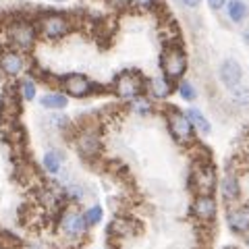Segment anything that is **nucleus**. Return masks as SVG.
I'll use <instances>...</instances> for the list:
<instances>
[{
    "instance_id": "5701e85b",
    "label": "nucleus",
    "mask_w": 249,
    "mask_h": 249,
    "mask_svg": "<svg viewBox=\"0 0 249 249\" xmlns=\"http://www.w3.org/2000/svg\"><path fill=\"white\" fill-rule=\"evenodd\" d=\"M65 197H67V201L79 204V201H83V197H85V189L79 183H69L65 187Z\"/></svg>"
},
{
    "instance_id": "c756f323",
    "label": "nucleus",
    "mask_w": 249,
    "mask_h": 249,
    "mask_svg": "<svg viewBox=\"0 0 249 249\" xmlns=\"http://www.w3.org/2000/svg\"><path fill=\"white\" fill-rule=\"evenodd\" d=\"M106 4H110L112 9H127L131 6V0H106Z\"/></svg>"
},
{
    "instance_id": "f03ea898",
    "label": "nucleus",
    "mask_w": 249,
    "mask_h": 249,
    "mask_svg": "<svg viewBox=\"0 0 249 249\" xmlns=\"http://www.w3.org/2000/svg\"><path fill=\"white\" fill-rule=\"evenodd\" d=\"M112 89L116 93L119 100H124V102H131L135 100L137 96L147 89V81L145 77L139 73V71H133V69H127L114 77V83H112Z\"/></svg>"
},
{
    "instance_id": "b1692460",
    "label": "nucleus",
    "mask_w": 249,
    "mask_h": 249,
    "mask_svg": "<svg viewBox=\"0 0 249 249\" xmlns=\"http://www.w3.org/2000/svg\"><path fill=\"white\" fill-rule=\"evenodd\" d=\"M108 231H110L112 235H129V232H131V222L124 220V218H116Z\"/></svg>"
},
{
    "instance_id": "cd10ccee",
    "label": "nucleus",
    "mask_w": 249,
    "mask_h": 249,
    "mask_svg": "<svg viewBox=\"0 0 249 249\" xmlns=\"http://www.w3.org/2000/svg\"><path fill=\"white\" fill-rule=\"evenodd\" d=\"M42 201H44V204L46 206H56L58 204V193L56 191H44L42 193Z\"/></svg>"
},
{
    "instance_id": "7ed1b4c3",
    "label": "nucleus",
    "mask_w": 249,
    "mask_h": 249,
    "mask_svg": "<svg viewBox=\"0 0 249 249\" xmlns=\"http://www.w3.org/2000/svg\"><path fill=\"white\" fill-rule=\"evenodd\" d=\"M166 124H168V133L170 137L175 139L177 143L181 145H189L196 142V127H193V123L189 121V116L187 112L178 110V108L170 106L166 110Z\"/></svg>"
},
{
    "instance_id": "c9c22d12",
    "label": "nucleus",
    "mask_w": 249,
    "mask_h": 249,
    "mask_svg": "<svg viewBox=\"0 0 249 249\" xmlns=\"http://www.w3.org/2000/svg\"><path fill=\"white\" fill-rule=\"evenodd\" d=\"M0 249H2V247H0Z\"/></svg>"
},
{
    "instance_id": "dca6fc26",
    "label": "nucleus",
    "mask_w": 249,
    "mask_h": 249,
    "mask_svg": "<svg viewBox=\"0 0 249 249\" xmlns=\"http://www.w3.org/2000/svg\"><path fill=\"white\" fill-rule=\"evenodd\" d=\"M224 11L232 25H245V21H249V0H229Z\"/></svg>"
},
{
    "instance_id": "2eb2a0df",
    "label": "nucleus",
    "mask_w": 249,
    "mask_h": 249,
    "mask_svg": "<svg viewBox=\"0 0 249 249\" xmlns=\"http://www.w3.org/2000/svg\"><path fill=\"white\" fill-rule=\"evenodd\" d=\"M147 91L154 100H166L175 91V81L168 79L166 75H156L147 81Z\"/></svg>"
},
{
    "instance_id": "9b49d317",
    "label": "nucleus",
    "mask_w": 249,
    "mask_h": 249,
    "mask_svg": "<svg viewBox=\"0 0 249 249\" xmlns=\"http://www.w3.org/2000/svg\"><path fill=\"white\" fill-rule=\"evenodd\" d=\"M227 227L235 235L249 232V204H232L227 210Z\"/></svg>"
},
{
    "instance_id": "423d86ee",
    "label": "nucleus",
    "mask_w": 249,
    "mask_h": 249,
    "mask_svg": "<svg viewBox=\"0 0 249 249\" xmlns=\"http://www.w3.org/2000/svg\"><path fill=\"white\" fill-rule=\"evenodd\" d=\"M60 85L67 96H71V98H88L98 91V85L93 83L88 75H81V73L65 75L60 79Z\"/></svg>"
},
{
    "instance_id": "72a5a7b5",
    "label": "nucleus",
    "mask_w": 249,
    "mask_h": 249,
    "mask_svg": "<svg viewBox=\"0 0 249 249\" xmlns=\"http://www.w3.org/2000/svg\"><path fill=\"white\" fill-rule=\"evenodd\" d=\"M247 158H249V145H247Z\"/></svg>"
},
{
    "instance_id": "a878e982",
    "label": "nucleus",
    "mask_w": 249,
    "mask_h": 249,
    "mask_svg": "<svg viewBox=\"0 0 249 249\" xmlns=\"http://www.w3.org/2000/svg\"><path fill=\"white\" fill-rule=\"evenodd\" d=\"M19 89H21V96L25 100H36V81L34 79H23Z\"/></svg>"
},
{
    "instance_id": "393cba45",
    "label": "nucleus",
    "mask_w": 249,
    "mask_h": 249,
    "mask_svg": "<svg viewBox=\"0 0 249 249\" xmlns=\"http://www.w3.org/2000/svg\"><path fill=\"white\" fill-rule=\"evenodd\" d=\"M85 222H88V227H93V224H98L102 220V208L100 206H93L89 210H85Z\"/></svg>"
},
{
    "instance_id": "4be33fe9",
    "label": "nucleus",
    "mask_w": 249,
    "mask_h": 249,
    "mask_svg": "<svg viewBox=\"0 0 249 249\" xmlns=\"http://www.w3.org/2000/svg\"><path fill=\"white\" fill-rule=\"evenodd\" d=\"M177 91H178V96H181L185 102H196V98H197L196 85H193L191 81H187V79H181L177 83Z\"/></svg>"
},
{
    "instance_id": "a211bd4d",
    "label": "nucleus",
    "mask_w": 249,
    "mask_h": 249,
    "mask_svg": "<svg viewBox=\"0 0 249 249\" xmlns=\"http://www.w3.org/2000/svg\"><path fill=\"white\" fill-rule=\"evenodd\" d=\"M40 104L48 110H62L67 104H69V96L67 93H60V91H48L40 98Z\"/></svg>"
},
{
    "instance_id": "0eeeda50",
    "label": "nucleus",
    "mask_w": 249,
    "mask_h": 249,
    "mask_svg": "<svg viewBox=\"0 0 249 249\" xmlns=\"http://www.w3.org/2000/svg\"><path fill=\"white\" fill-rule=\"evenodd\" d=\"M218 185V178H216V170L210 162H199V164L193 166V173H191V187L193 191L197 193H214Z\"/></svg>"
},
{
    "instance_id": "aec40b11",
    "label": "nucleus",
    "mask_w": 249,
    "mask_h": 249,
    "mask_svg": "<svg viewBox=\"0 0 249 249\" xmlns=\"http://www.w3.org/2000/svg\"><path fill=\"white\" fill-rule=\"evenodd\" d=\"M131 110H133L137 116H147V114H152L154 112V102H152V98H147V96H137L135 100H131Z\"/></svg>"
},
{
    "instance_id": "6e6552de",
    "label": "nucleus",
    "mask_w": 249,
    "mask_h": 249,
    "mask_svg": "<svg viewBox=\"0 0 249 249\" xmlns=\"http://www.w3.org/2000/svg\"><path fill=\"white\" fill-rule=\"evenodd\" d=\"M58 229L69 239H81L85 235V231H88V222H85V216L81 212L71 208V210H62Z\"/></svg>"
},
{
    "instance_id": "4468645a",
    "label": "nucleus",
    "mask_w": 249,
    "mask_h": 249,
    "mask_svg": "<svg viewBox=\"0 0 249 249\" xmlns=\"http://www.w3.org/2000/svg\"><path fill=\"white\" fill-rule=\"evenodd\" d=\"M220 193H222V197L227 204H237L241 199V183H239L237 173L227 170V175H224L222 181H220Z\"/></svg>"
},
{
    "instance_id": "f3484780",
    "label": "nucleus",
    "mask_w": 249,
    "mask_h": 249,
    "mask_svg": "<svg viewBox=\"0 0 249 249\" xmlns=\"http://www.w3.org/2000/svg\"><path fill=\"white\" fill-rule=\"evenodd\" d=\"M185 112H187V116H189V121L193 123V127H196L197 133H201V135H210V133H212V124H210L208 116L201 112L199 108L191 106V108H187Z\"/></svg>"
},
{
    "instance_id": "2f4dec72",
    "label": "nucleus",
    "mask_w": 249,
    "mask_h": 249,
    "mask_svg": "<svg viewBox=\"0 0 249 249\" xmlns=\"http://www.w3.org/2000/svg\"><path fill=\"white\" fill-rule=\"evenodd\" d=\"M241 42H243L249 48V23H245L243 29H241Z\"/></svg>"
},
{
    "instance_id": "20e7f679",
    "label": "nucleus",
    "mask_w": 249,
    "mask_h": 249,
    "mask_svg": "<svg viewBox=\"0 0 249 249\" xmlns=\"http://www.w3.org/2000/svg\"><path fill=\"white\" fill-rule=\"evenodd\" d=\"M160 69L173 81H181L187 73V54L178 44H168L160 54Z\"/></svg>"
},
{
    "instance_id": "39448f33",
    "label": "nucleus",
    "mask_w": 249,
    "mask_h": 249,
    "mask_svg": "<svg viewBox=\"0 0 249 249\" xmlns=\"http://www.w3.org/2000/svg\"><path fill=\"white\" fill-rule=\"evenodd\" d=\"M36 25H37V34L48 42L62 40L65 36H69V31L73 27L71 19L60 13H44L42 17L36 21Z\"/></svg>"
},
{
    "instance_id": "412c9836",
    "label": "nucleus",
    "mask_w": 249,
    "mask_h": 249,
    "mask_svg": "<svg viewBox=\"0 0 249 249\" xmlns=\"http://www.w3.org/2000/svg\"><path fill=\"white\" fill-rule=\"evenodd\" d=\"M42 164H44V168L48 170L50 175H58V173H60V168H62V156H60V152H56V150L46 152V154H44Z\"/></svg>"
},
{
    "instance_id": "1a4fd4ad",
    "label": "nucleus",
    "mask_w": 249,
    "mask_h": 249,
    "mask_svg": "<svg viewBox=\"0 0 249 249\" xmlns=\"http://www.w3.org/2000/svg\"><path fill=\"white\" fill-rule=\"evenodd\" d=\"M218 79L227 89H232L239 83H243V67H241V62L232 56L224 58L220 67H218Z\"/></svg>"
},
{
    "instance_id": "f704fd0d",
    "label": "nucleus",
    "mask_w": 249,
    "mask_h": 249,
    "mask_svg": "<svg viewBox=\"0 0 249 249\" xmlns=\"http://www.w3.org/2000/svg\"><path fill=\"white\" fill-rule=\"evenodd\" d=\"M56 2H62V0H56Z\"/></svg>"
},
{
    "instance_id": "7c9ffc66",
    "label": "nucleus",
    "mask_w": 249,
    "mask_h": 249,
    "mask_svg": "<svg viewBox=\"0 0 249 249\" xmlns=\"http://www.w3.org/2000/svg\"><path fill=\"white\" fill-rule=\"evenodd\" d=\"M181 2V6H185V9H189V11H196L197 6L204 2V0H178Z\"/></svg>"
},
{
    "instance_id": "ddd939ff",
    "label": "nucleus",
    "mask_w": 249,
    "mask_h": 249,
    "mask_svg": "<svg viewBox=\"0 0 249 249\" xmlns=\"http://www.w3.org/2000/svg\"><path fill=\"white\" fill-rule=\"evenodd\" d=\"M75 143H77V150H79L85 158H93V156H98L100 147H102V143H100V135L96 133V131H91V129L81 131V133L77 135Z\"/></svg>"
},
{
    "instance_id": "f257e3e1",
    "label": "nucleus",
    "mask_w": 249,
    "mask_h": 249,
    "mask_svg": "<svg viewBox=\"0 0 249 249\" xmlns=\"http://www.w3.org/2000/svg\"><path fill=\"white\" fill-rule=\"evenodd\" d=\"M40 36L37 34V25L31 23L27 19H13L9 21V25L4 29V37L9 42L11 48L15 50H31V46L36 44V37Z\"/></svg>"
},
{
    "instance_id": "473e14b6",
    "label": "nucleus",
    "mask_w": 249,
    "mask_h": 249,
    "mask_svg": "<svg viewBox=\"0 0 249 249\" xmlns=\"http://www.w3.org/2000/svg\"><path fill=\"white\" fill-rule=\"evenodd\" d=\"M245 245H247V249H249V232L245 235Z\"/></svg>"
},
{
    "instance_id": "f8f14e48",
    "label": "nucleus",
    "mask_w": 249,
    "mask_h": 249,
    "mask_svg": "<svg viewBox=\"0 0 249 249\" xmlns=\"http://www.w3.org/2000/svg\"><path fill=\"white\" fill-rule=\"evenodd\" d=\"M27 69V60L23 56L21 50H6L4 54H0V71L9 77H19Z\"/></svg>"
},
{
    "instance_id": "bb28decb",
    "label": "nucleus",
    "mask_w": 249,
    "mask_h": 249,
    "mask_svg": "<svg viewBox=\"0 0 249 249\" xmlns=\"http://www.w3.org/2000/svg\"><path fill=\"white\" fill-rule=\"evenodd\" d=\"M158 4V0H131V6L137 11H152Z\"/></svg>"
},
{
    "instance_id": "9d476101",
    "label": "nucleus",
    "mask_w": 249,
    "mask_h": 249,
    "mask_svg": "<svg viewBox=\"0 0 249 249\" xmlns=\"http://www.w3.org/2000/svg\"><path fill=\"white\" fill-rule=\"evenodd\" d=\"M218 212V204L214 199V193H199L191 204V214L199 222H212Z\"/></svg>"
},
{
    "instance_id": "6ab92c4d",
    "label": "nucleus",
    "mask_w": 249,
    "mask_h": 249,
    "mask_svg": "<svg viewBox=\"0 0 249 249\" xmlns=\"http://www.w3.org/2000/svg\"><path fill=\"white\" fill-rule=\"evenodd\" d=\"M231 91V102L235 108H241V110H249V85L239 83L237 88L229 89Z\"/></svg>"
},
{
    "instance_id": "c85d7f7f",
    "label": "nucleus",
    "mask_w": 249,
    "mask_h": 249,
    "mask_svg": "<svg viewBox=\"0 0 249 249\" xmlns=\"http://www.w3.org/2000/svg\"><path fill=\"white\" fill-rule=\"evenodd\" d=\"M208 6H210V11H214V13H220L224 11V6H227L229 0H206Z\"/></svg>"
}]
</instances>
